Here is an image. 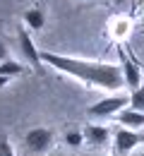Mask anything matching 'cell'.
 <instances>
[{
    "label": "cell",
    "instance_id": "obj_1",
    "mask_svg": "<svg viewBox=\"0 0 144 156\" xmlns=\"http://www.w3.org/2000/svg\"><path fill=\"white\" fill-rule=\"evenodd\" d=\"M41 60L46 65L65 72V75L79 79L86 87H94V89H106V91L118 94L125 87L123 67H118V65L94 62V60H84V58H70V55L51 53V51H41Z\"/></svg>",
    "mask_w": 144,
    "mask_h": 156
},
{
    "label": "cell",
    "instance_id": "obj_2",
    "mask_svg": "<svg viewBox=\"0 0 144 156\" xmlns=\"http://www.w3.org/2000/svg\"><path fill=\"white\" fill-rule=\"evenodd\" d=\"M130 106V96H123V94H115V96H108V98H101L99 103L89 106L86 113L89 115H96V118H108V115H115Z\"/></svg>",
    "mask_w": 144,
    "mask_h": 156
},
{
    "label": "cell",
    "instance_id": "obj_3",
    "mask_svg": "<svg viewBox=\"0 0 144 156\" xmlns=\"http://www.w3.org/2000/svg\"><path fill=\"white\" fill-rule=\"evenodd\" d=\"M144 142V135H139L137 130H127V127H118L113 132V151L118 156H125L130 154L137 144Z\"/></svg>",
    "mask_w": 144,
    "mask_h": 156
},
{
    "label": "cell",
    "instance_id": "obj_4",
    "mask_svg": "<svg viewBox=\"0 0 144 156\" xmlns=\"http://www.w3.org/2000/svg\"><path fill=\"white\" fill-rule=\"evenodd\" d=\"M24 144L31 154H46L53 147V132L48 127H31L24 135Z\"/></svg>",
    "mask_w": 144,
    "mask_h": 156
},
{
    "label": "cell",
    "instance_id": "obj_5",
    "mask_svg": "<svg viewBox=\"0 0 144 156\" xmlns=\"http://www.w3.org/2000/svg\"><path fill=\"white\" fill-rule=\"evenodd\" d=\"M17 41H19V53H22V58L26 60V62H29L36 72H41V65H43L41 53H39V48L34 46V41H31L29 31H26L24 27H19V29H17Z\"/></svg>",
    "mask_w": 144,
    "mask_h": 156
},
{
    "label": "cell",
    "instance_id": "obj_6",
    "mask_svg": "<svg viewBox=\"0 0 144 156\" xmlns=\"http://www.w3.org/2000/svg\"><path fill=\"white\" fill-rule=\"evenodd\" d=\"M120 60H123V65H120V67H123L125 87H127L130 91L139 89V87L144 84V82H142V70H139V65H137V62H135L132 58H127L125 53H123V58H120Z\"/></svg>",
    "mask_w": 144,
    "mask_h": 156
},
{
    "label": "cell",
    "instance_id": "obj_7",
    "mask_svg": "<svg viewBox=\"0 0 144 156\" xmlns=\"http://www.w3.org/2000/svg\"><path fill=\"white\" fill-rule=\"evenodd\" d=\"M84 139H86L91 147H103V144H108V139H111V130L103 127V125H86V127H84Z\"/></svg>",
    "mask_w": 144,
    "mask_h": 156
},
{
    "label": "cell",
    "instance_id": "obj_8",
    "mask_svg": "<svg viewBox=\"0 0 144 156\" xmlns=\"http://www.w3.org/2000/svg\"><path fill=\"white\" fill-rule=\"evenodd\" d=\"M118 122H120L123 127H127V130H139V127H144V113L127 106L125 111L118 113Z\"/></svg>",
    "mask_w": 144,
    "mask_h": 156
},
{
    "label": "cell",
    "instance_id": "obj_9",
    "mask_svg": "<svg viewBox=\"0 0 144 156\" xmlns=\"http://www.w3.org/2000/svg\"><path fill=\"white\" fill-rule=\"evenodd\" d=\"M22 20H24V24H26L31 31H41L43 24H46V17H43V12L39 7H29V10L22 15Z\"/></svg>",
    "mask_w": 144,
    "mask_h": 156
},
{
    "label": "cell",
    "instance_id": "obj_10",
    "mask_svg": "<svg viewBox=\"0 0 144 156\" xmlns=\"http://www.w3.org/2000/svg\"><path fill=\"white\" fill-rule=\"evenodd\" d=\"M24 75V67H22V62L17 60H5V62H0V77H22Z\"/></svg>",
    "mask_w": 144,
    "mask_h": 156
},
{
    "label": "cell",
    "instance_id": "obj_11",
    "mask_svg": "<svg viewBox=\"0 0 144 156\" xmlns=\"http://www.w3.org/2000/svg\"><path fill=\"white\" fill-rule=\"evenodd\" d=\"M84 142V130H77V127H72V130H67L65 132V144L67 147H72V149H77V147H82Z\"/></svg>",
    "mask_w": 144,
    "mask_h": 156
},
{
    "label": "cell",
    "instance_id": "obj_12",
    "mask_svg": "<svg viewBox=\"0 0 144 156\" xmlns=\"http://www.w3.org/2000/svg\"><path fill=\"white\" fill-rule=\"evenodd\" d=\"M130 108H135V111H142V113H144V84L139 87V89L130 91Z\"/></svg>",
    "mask_w": 144,
    "mask_h": 156
},
{
    "label": "cell",
    "instance_id": "obj_13",
    "mask_svg": "<svg viewBox=\"0 0 144 156\" xmlns=\"http://www.w3.org/2000/svg\"><path fill=\"white\" fill-rule=\"evenodd\" d=\"M0 156H15V149L7 137H0Z\"/></svg>",
    "mask_w": 144,
    "mask_h": 156
},
{
    "label": "cell",
    "instance_id": "obj_14",
    "mask_svg": "<svg viewBox=\"0 0 144 156\" xmlns=\"http://www.w3.org/2000/svg\"><path fill=\"white\" fill-rule=\"evenodd\" d=\"M0 60H2V62H5V60H10V53H7V46H5L2 41H0Z\"/></svg>",
    "mask_w": 144,
    "mask_h": 156
},
{
    "label": "cell",
    "instance_id": "obj_15",
    "mask_svg": "<svg viewBox=\"0 0 144 156\" xmlns=\"http://www.w3.org/2000/svg\"><path fill=\"white\" fill-rule=\"evenodd\" d=\"M10 82H12V79H10V77H0V89H5V87H7Z\"/></svg>",
    "mask_w": 144,
    "mask_h": 156
},
{
    "label": "cell",
    "instance_id": "obj_16",
    "mask_svg": "<svg viewBox=\"0 0 144 156\" xmlns=\"http://www.w3.org/2000/svg\"><path fill=\"white\" fill-rule=\"evenodd\" d=\"M142 31H144V22H142Z\"/></svg>",
    "mask_w": 144,
    "mask_h": 156
},
{
    "label": "cell",
    "instance_id": "obj_17",
    "mask_svg": "<svg viewBox=\"0 0 144 156\" xmlns=\"http://www.w3.org/2000/svg\"><path fill=\"white\" fill-rule=\"evenodd\" d=\"M58 156H62V154H58Z\"/></svg>",
    "mask_w": 144,
    "mask_h": 156
},
{
    "label": "cell",
    "instance_id": "obj_18",
    "mask_svg": "<svg viewBox=\"0 0 144 156\" xmlns=\"http://www.w3.org/2000/svg\"><path fill=\"white\" fill-rule=\"evenodd\" d=\"M101 156H106V154H101Z\"/></svg>",
    "mask_w": 144,
    "mask_h": 156
},
{
    "label": "cell",
    "instance_id": "obj_19",
    "mask_svg": "<svg viewBox=\"0 0 144 156\" xmlns=\"http://www.w3.org/2000/svg\"><path fill=\"white\" fill-rule=\"evenodd\" d=\"M101 2H103V0H101Z\"/></svg>",
    "mask_w": 144,
    "mask_h": 156
}]
</instances>
